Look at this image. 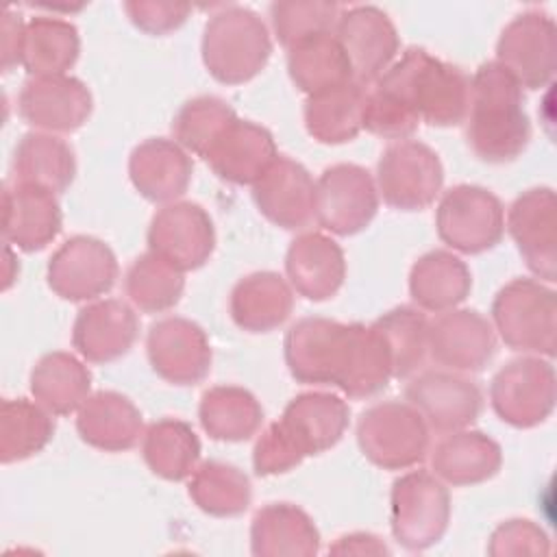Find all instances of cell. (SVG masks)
<instances>
[{
    "label": "cell",
    "mask_w": 557,
    "mask_h": 557,
    "mask_svg": "<svg viewBox=\"0 0 557 557\" xmlns=\"http://www.w3.org/2000/svg\"><path fill=\"white\" fill-rule=\"evenodd\" d=\"M81 52L74 24L54 15H35L26 22L22 67L28 76L67 74Z\"/></svg>",
    "instance_id": "74e56055"
},
{
    "label": "cell",
    "mask_w": 557,
    "mask_h": 557,
    "mask_svg": "<svg viewBox=\"0 0 557 557\" xmlns=\"http://www.w3.org/2000/svg\"><path fill=\"white\" fill-rule=\"evenodd\" d=\"M61 207L57 194L13 183L2 191V237L24 252L46 248L61 231Z\"/></svg>",
    "instance_id": "d4e9b609"
},
{
    "label": "cell",
    "mask_w": 557,
    "mask_h": 557,
    "mask_svg": "<svg viewBox=\"0 0 557 557\" xmlns=\"http://www.w3.org/2000/svg\"><path fill=\"white\" fill-rule=\"evenodd\" d=\"M152 370L168 383L196 385L211 370V344L205 331L178 315L154 322L146 337Z\"/></svg>",
    "instance_id": "ac0fdd59"
},
{
    "label": "cell",
    "mask_w": 557,
    "mask_h": 557,
    "mask_svg": "<svg viewBox=\"0 0 557 557\" xmlns=\"http://www.w3.org/2000/svg\"><path fill=\"white\" fill-rule=\"evenodd\" d=\"M146 466L165 481L189 479L200 459V440L194 429L176 418H163L146 426L141 435Z\"/></svg>",
    "instance_id": "f35d334b"
},
{
    "label": "cell",
    "mask_w": 557,
    "mask_h": 557,
    "mask_svg": "<svg viewBox=\"0 0 557 557\" xmlns=\"http://www.w3.org/2000/svg\"><path fill=\"white\" fill-rule=\"evenodd\" d=\"M405 398L426 422L429 431L448 435L468 429L481 413L479 385L459 372L429 370L409 381Z\"/></svg>",
    "instance_id": "4fadbf2b"
},
{
    "label": "cell",
    "mask_w": 557,
    "mask_h": 557,
    "mask_svg": "<svg viewBox=\"0 0 557 557\" xmlns=\"http://www.w3.org/2000/svg\"><path fill=\"white\" fill-rule=\"evenodd\" d=\"M54 420L37 400L4 398L0 403V461L17 463L48 446Z\"/></svg>",
    "instance_id": "ab89813d"
},
{
    "label": "cell",
    "mask_w": 557,
    "mask_h": 557,
    "mask_svg": "<svg viewBox=\"0 0 557 557\" xmlns=\"http://www.w3.org/2000/svg\"><path fill=\"white\" fill-rule=\"evenodd\" d=\"M81 440L98 450L120 453L133 448L144 435L141 411L120 392H96L76 411Z\"/></svg>",
    "instance_id": "83f0119b"
},
{
    "label": "cell",
    "mask_w": 557,
    "mask_h": 557,
    "mask_svg": "<svg viewBox=\"0 0 557 557\" xmlns=\"http://www.w3.org/2000/svg\"><path fill=\"white\" fill-rule=\"evenodd\" d=\"M555 292L533 278H513L492 302L494 329L520 352L555 355Z\"/></svg>",
    "instance_id": "52a82bcc"
},
{
    "label": "cell",
    "mask_w": 557,
    "mask_h": 557,
    "mask_svg": "<svg viewBox=\"0 0 557 557\" xmlns=\"http://www.w3.org/2000/svg\"><path fill=\"white\" fill-rule=\"evenodd\" d=\"M278 157L268 128L235 117L202 157L213 174L233 185H255Z\"/></svg>",
    "instance_id": "cb8c5ba5"
},
{
    "label": "cell",
    "mask_w": 557,
    "mask_h": 557,
    "mask_svg": "<svg viewBox=\"0 0 557 557\" xmlns=\"http://www.w3.org/2000/svg\"><path fill=\"white\" fill-rule=\"evenodd\" d=\"M348 418L350 409L337 394L305 392L287 403L276 424L305 459L333 448L348 429Z\"/></svg>",
    "instance_id": "7402d4cb"
},
{
    "label": "cell",
    "mask_w": 557,
    "mask_h": 557,
    "mask_svg": "<svg viewBox=\"0 0 557 557\" xmlns=\"http://www.w3.org/2000/svg\"><path fill=\"white\" fill-rule=\"evenodd\" d=\"M374 87L431 126H457L468 115L470 78L424 48H407Z\"/></svg>",
    "instance_id": "3957f363"
},
{
    "label": "cell",
    "mask_w": 557,
    "mask_h": 557,
    "mask_svg": "<svg viewBox=\"0 0 557 557\" xmlns=\"http://www.w3.org/2000/svg\"><path fill=\"white\" fill-rule=\"evenodd\" d=\"M185 289L183 270L174 268L154 252L137 257L124 276V292L135 309L144 313H161L172 309Z\"/></svg>",
    "instance_id": "b9f144b4"
},
{
    "label": "cell",
    "mask_w": 557,
    "mask_h": 557,
    "mask_svg": "<svg viewBox=\"0 0 557 557\" xmlns=\"http://www.w3.org/2000/svg\"><path fill=\"white\" fill-rule=\"evenodd\" d=\"M117 259L109 244L89 235H74L63 242L48 261L50 289L72 302L98 300L117 278Z\"/></svg>",
    "instance_id": "7c38bea8"
},
{
    "label": "cell",
    "mask_w": 557,
    "mask_h": 557,
    "mask_svg": "<svg viewBox=\"0 0 557 557\" xmlns=\"http://www.w3.org/2000/svg\"><path fill=\"white\" fill-rule=\"evenodd\" d=\"M228 309L233 322L248 333L274 331L294 309L292 285L276 272H252L231 289Z\"/></svg>",
    "instance_id": "f546056e"
},
{
    "label": "cell",
    "mask_w": 557,
    "mask_h": 557,
    "mask_svg": "<svg viewBox=\"0 0 557 557\" xmlns=\"http://www.w3.org/2000/svg\"><path fill=\"white\" fill-rule=\"evenodd\" d=\"M257 209L276 226L298 231L315 220V181L309 170L278 154L263 176L252 185Z\"/></svg>",
    "instance_id": "ffe728a7"
},
{
    "label": "cell",
    "mask_w": 557,
    "mask_h": 557,
    "mask_svg": "<svg viewBox=\"0 0 557 557\" xmlns=\"http://www.w3.org/2000/svg\"><path fill=\"white\" fill-rule=\"evenodd\" d=\"M4 289H9L11 287V283L17 278V272H20V265H17V261L13 259V252H11V246L7 244L4 246Z\"/></svg>",
    "instance_id": "f907efd6"
},
{
    "label": "cell",
    "mask_w": 557,
    "mask_h": 557,
    "mask_svg": "<svg viewBox=\"0 0 557 557\" xmlns=\"http://www.w3.org/2000/svg\"><path fill=\"white\" fill-rule=\"evenodd\" d=\"M0 33H2L0 35V65H2V72H11L13 67L22 65L26 22L20 17V13H13L11 9H7L2 13Z\"/></svg>",
    "instance_id": "c3c4849f"
},
{
    "label": "cell",
    "mask_w": 557,
    "mask_h": 557,
    "mask_svg": "<svg viewBox=\"0 0 557 557\" xmlns=\"http://www.w3.org/2000/svg\"><path fill=\"white\" fill-rule=\"evenodd\" d=\"M505 224L529 270L535 272L540 278L555 281L557 222L553 189L535 187L518 196L509 207Z\"/></svg>",
    "instance_id": "44dd1931"
},
{
    "label": "cell",
    "mask_w": 557,
    "mask_h": 557,
    "mask_svg": "<svg viewBox=\"0 0 557 557\" xmlns=\"http://www.w3.org/2000/svg\"><path fill=\"white\" fill-rule=\"evenodd\" d=\"M287 72L292 83L307 96L355 81L335 33H322L289 48Z\"/></svg>",
    "instance_id": "d590c367"
},
{
    "label": "cell",
    "mask_w": 557,
    "mask_h": 557,
    "mask_svg": "<svg viewBox=\"0 0 557 557\" xmlns=\"http://www.w3.org/2000/svg\"><path fill=\"white\" fill-rule=\"evenodd\" d=\"M342 9L335 2H274L270 7V20L274 35L283 48L322 35L335 33Z\"/></svg>",
    "instance_id": "f6af8a7d"
},
{
    "label": "cell",
    "mask_w": 557,
    "mask_h": 557,
    "mask_svg": "<svg viewBox=\"0 0 557 557\" xmlns=\"http://www.w3.org/2000/svg\"><path fill=\"white\" fill-rule=\"evenodd\" d=\"M131 22L148 35H165L185 24L191 7L185 2H126L124 4Z\"/></svg>",
    "instance_id": "7dc6e473"
},
{
    "label": "cell",
    "mask_w": 557,
    "mask_h": 557,
    "mask_svg": "<svg viewBox=\"0 0 557 557\" xmlns=\"http://www.w3.org/2000/svg\"><path fill=\"white\" fill-rule=\"evenodd\" d=\"M198 418L209 437L220 442H244L259 431L263 407L244 387L215 385L202 394Z\"/></svg>",
    "instance_id": "8d00e7d4"
},
{
    "label": "cell",
    "mask_w": 557,
    "mask_h": 557,
    "mask_svg": "<svg viewBox=\"0 0 557 557\" xmlns=\"http://www.w3.org/2000/svg\"><path fill=\"white\" fill-rule=\"evenodd\" d=\"M494 350V326L474 309H450L429 322L426 352L450 372H481Z\"/></svg>",
    "instance_id": "d6986e66"
},
{
    "label": "cell",
    "mask_w": 557,
    "mask_h": 557,
    "mask_svg": "<svg viewBox=\"0 0 557 557\" xmlns=\"http://www.w3.org/2000/svg\"><path fill=\"white\" fill-rule=\"evenodd\" d=\"M91 91L70 74L28 76L17 96L20 117L41 133H72L91 115Z\"/></svg>",
    "instance_id": "9a60e30c"
},
{
    "label": "cell",
    "mask_w": 557,
    "mask_h": 557,
    "mask_svg": "<svg viewBox=\"0 0 557 557\" xmlns=\"http://www.w3.org/2000/svg\"><path fill=\"white\" fill-rule=\"evenodd\" d=\"M374 183L385 205L400 211H420L440 196L444 168L437 152L426 144L400 139L383 150Z\"/></svg>",
    "instance_id": "ba28073f"
},
{
    "label": "cell",
    "mask_w": 557,
    "mask_h": 557,
    "mask_svg": "<svg viewBox=\"0 0 557 557\" xmlns=\"http://www.w3.org/2000/svg\"><path fill=\"white\" fill-rule=\"evenodd\" d=\"M466 137L485 163L513 161L529 146L531 122L522 87L496 61L483 63L470 78Z\"/></svg>",
    "instance_id": "7a4b0ae2"
},
{
    "label": "cell",
    "mask_w": 557,
    "mask_h": 557,
    "mask_svg": "<svg viewBox=\"0 0 557 557\" xmlns=\"http://www.w3.org/2000/svg\"><path fill=\"white\" fill-rule=\"evenodd\" d=\"M215 248L211 215L196 202L163 205L148 226V250L187 272L205 265Z\"/></svg>",
    "instance_id": "5bb4252c"
},
{
    "label": "cell",
    "mask_w": 557,
    "mask_h": 557,
    "mask_svg": "<svg viewBox=\"0 0 557 557\" xmlns=\"http://www.w3.org/2000/svg\"><path fill=\"white\" fill-rule=\"evenodd\" d=\"M379 209V191L370 172L355 163H335L315 181V222L333 235L363 231Z\"/></svg>",
    "instance_id": "30bf717a"
},
{
    "label": "cell",
    "mask_w": 557,
    "mask_h": 557,
    "mask_svg": "<svg viewBox=\"0 0 557 557\" xmlns=\"http://www.w3.org/2000/svg\"><path fill=\"white\" fill-rule=\"evenodd\" d=\"M194 163L183 146L174 139L150 137L133 148L128 176L133 187L150 202H174L191 181Z\"/></svg>",
    "instance_id": "484cf974"
},
{
    "label": "cell",
    "mask_w": 557,
    "mask_h": 557,
    "mask_svg": "<svg viewBox=\"0 0 557 557\" xmlns=\"http://www.w3.org/2000/svg\"><path fill=\"white\" fill-rule=\"evenodd\" d=\"M187 492L200 511L215 518L244 513L252 498L248 476L237 466L224 461H205L196 466Z\"/></svg>",
    "instance_id": "60d3db41"
},
{
    "label": "cell",
    "mask_w": 557,
    "mask_h": 557,
    "mask_svg": "<svg viewBox=\"0 0 557 557\" xmlns=\"http://www.w3.org/2000/svg\"><path fill=\"white\" fill-rule=\"evenodd\" d=\"M450 520V496L433 472L411 470L398 476L389 496L394 540L407 550H426L437 544Z\"/></svg>",
    "instance_id": "5b68a950"
},
{
    "label": "cell",
    "mask_w": 557,
    "mask_h": 557,
    "mask_svg": "<svg viewBox=\"0 0 557 557\" xmlns=\"http://www.w3.org/2000/svg\"><path fill=\"white\" fill-rule=\"evenodd\" d=\"M250 550L257 557H311L320 550V531L298 505L270 503L252 518Z\"/></svg>",
    "instance_id": "f1b7e54d"
},
{
    "label": "cell",
    "mask_w": 557,
    "mask_h": 557,
    "mask_svg": "<svg viewBox=\"0 0 557 557\" xmlns=\"http://www.w3.org/2000/svg\"><path fill=\"white\" fill-rule=\"evenodd\" d=\"M231 104L218 96H196L187 100L172 120V135L187 152L205 157L218 135L235 120Z\"/></svg>",
    "instance_id": "ee69618b"
},
{
    "label": "cell",
    "mask_w": 557,
    "mask_h": 557,
    "mask_svg": "<svg viewBox=\"0 0 557 557\" xmlns=\"http://www.w3.org/2000/svg\"><path fill=\"white\" fill-rule=\"evenodd\" d=\"M329 550L333 555H383V553H389V548L383 544V540L372 533L342 535Z\"/></svg>",
    "instance_id": "681fc988"
},
{
    "label": "cell",
    "mask_w": 557,
    "mask_h": 557,
    "mask_svg": "<svg viewBox=\"0 0 557 557\" xmlns=\"http://www.w3.org/2000/svg\"><path fill=\"white\" fill-rule=\"evenodd\" d=\"M503 463L500 446L481 431H455L435 446L433 474L448 485H476L492 479Z\"/></svg>",
    "instance_id": "4dcf8cb0"
},
{
    "label": "cell",
    "mask_w": 557,
    "mask_h": 557,
    "mask_svg": "<svg viewBox=\"0 0 557 557\" xmlns=\"http://www.w3.org/2000/svg\"><path fill=\"white\" fill-rule=\"evenodd\" d=\"M272 54L263 20L246 7H224L213 13L202 30V63L224 83L239 85L255 78Z\"/></svg>",
    "instance_id": "277c9868"
},
{
    "label": "cell",
    "mask_w": 557,
    "mask_h": 557,
    "mask_svg": "<svg viewBox=\"0 0 557 557\" xmlns=\"http://www.w3.org/2000/svg\"><path fill=\"white\" fill-rule=\"evenodd\" d=\"M13 183L35 185L63 194L76 176V159L70 144L52 133H26L13 150Z\"/></svg>",
    "instance_id": "1f68e13d"
},
{
    "label": "cell",
    "mask_w": 557,
    "mask_h": 557,
    "mask_svg": "<svg viewBox=\"0 0 557 557\" xmlns=\"http://www.w3.org/2000/svg\"><path fill=\"white\" fill-rule=\"evenodd\" d=\"M381 335L389 359L394 379L411 376L426 357L429 320L420 309L396 307L383 313L372 324Z\"/></svg>",
    "instance_id": "7bdbcfd3"
},
{
    "label": "cell",
    "mask_w": 557,
    "mask_h": 557,
    "mask_svg": "<svg viewBox=\"0 0 557 557\" xmlns=\"http://www.w3.org/2000/svg\"><path fill=\"white\" fill-rule=\"evenodd\" d=\"M139 320L133 307L104 298L83 307L72 326V346L91 363H109L124 357L135 344Z\"/></svg>",
    "instance_id": "603a6c76"
},
{
    "label": "cell",
    "mask_w": 557,
    "mask_h": 557,
    "mask_svg": "<svg viewBox=\"0 0 557 557\" xmlns=\"http://www.w3.org/2000/svg\"><path fill=\"white\" fill-rule=\"evenodd\" d=\"M472 289L468 265L448 250L422 255L409 272V294L418 309L444 313L457 309Z\"/></svg>",
    "instance_id": "d6a6232c"
},
{
    "label": "cell",
    "mask_w": 557,
    "mask_h": 557,
    "mask_svg": "<svg viewBox=\"0 0 557 557\" xmlns=\"http://www.w3.org/2000/svg\"><path fill=\"white\" fill-rule=\"evenodd\" d=\"M490 400L496 416L516 429L544 422L555 405V370L550 361L540 357L509 361L494 374Z\"/></svg>",
    "instance_id": "8fae6325"
},
{
    "label": "cell",
    "mask_w": 557,
    "mask_h": 557,
    "mask_svg": "<svg viewBox=\"0 0 557 557\" xmlns=\"http://www.w3.org/2000/svg\"><path fill=\"white\" fill-rule=\"evenodd\" d=\"M429 426L409 403L385 400L368 407L357 422V444L383 470H405L429 453Z\"/></svg>",
    "instance_id": "8992f818"
},
{
    "label": "cell",
    "mask_w": 557,
    "mask_h": 557,
    "mask_svg": "<svg viewBox=\"0 0 557 557\" xmlns=\"http://www.w3.org/2000/svg\"><path fill=\"white\" fill-rule=\"evenodd\" d=\"M335 37L344 48L355 83L368 87L396 61L398 33L385 11L376 7H352L342 11Z\"/></svg>",
    "instance_id": "2e32d148"
},
{
    "label": "cell",
    "mask_w": 557,
    "mask_h": 557,
    "mask_svg": "<svg viewBox=\"0 0 557 557\" xmlns=\"http://www.w3.org/2000/svg\"><path fill=\"white\" fill-rule=\"evenodd\" d=\"M440 239L453 250L479 255L494 248L505 233V209L485 187L457 185L448 189L435 211Z\"/></svg>",
    "instance_id": "9c48e42d"
},
{
    "label": "cell",
    "mask_w": 557,
    "mask_h": 557,
    "mask_svg": "<svg viewBox=\"0 0 557 557\" xmlns=\"http://www.w3.org/2000/svg\"><path fill=\"white\" fill-rule=\"evenodd\" d=\"M366 96L368 89L355 81L309 96L305 102L307 133L331 146L352 141L363 128Z\"/></svg>",
    "instance_id": "836d02e7"
},
{
    "label": "cell",
    "mask_w": 557,
    "mask_h": 557,
    "mask_svg": "<svg viewBox=\"0 0 557 557\" xmlns=\"http://www.w3.org/2000/svg\"><path fill=\"white\" fill-rule=\"evenodd\" d=\"M30 394L52 416H67L89 398L91 372L70 352H46L30 370Z\"/></svg>",
    "instance_id": "e575fe53"
},
{
    "label": "cell",
    "mask_w": 557,
    "mask_h": 557,
    "mask_svg": "<svg viewBox=\"0 0 557 557\" xmlns=\"http://www.w3.org/2000/svg\"><path fill=\"white\" fill-rule=\"evenodd\" d=\"M283 355L298 383L335 385L350 398L374 396L394 379L389 352L372 324L302 318L289 326Z\"/></svg>",
    "instance_id": "6da1fadb"
},
{
    "label": "cell",
    "mask_w": 557,
    "mask_h": 557,
    "mask_svg": "<svg viewBox=\"0 0 557 557\" xmlns=\"http://www.w3.org/2000/svg\"><path fill=\"white\" fill-rule=\"evenodd\" d=\"M285 274L292 289L307 300H329L346 278L344 250L322 233H302L287 248Z\"/></svg>",
    "instance_id": "4316f807"
},
{
    "label": "cell",
    "mask_w": 557,
    "mask_h": 557,
    "mask_svg": "<svg viewBox=\"0 0 557 557\" xmlns=\"http://www.w3.org/2000/svg\"><path fill=\"white\" fill-rule=\"evenodd\" d=\"M496 63L527 89H540L555 74V26L540 11L513 17L496 44Z\"/></svg>",
    "instance_id": "e0dca14e"
},
{
    "label": "cell",
    "mask_w": 557,
    "mask_h": 557,
    "mask_svg": "<svg viewBox=\"0 0 557 557\" xmlns=\"http://www.w3.org/2000/svg\"><path fill=\"white\" fill-rule=\"evenodd\" d=\"M550 550L546 533L531 520H507L490 537V555H546Z\"/></svg>",
    "instance_id": "bcb514c9"
}]
</instances>
